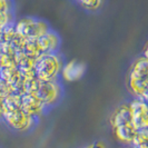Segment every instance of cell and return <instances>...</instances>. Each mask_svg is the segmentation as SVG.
<instances>
[{
  "label": "cell",
  "mask_w": 148,
  "mask_h": 148,
  "mask_svg": "<svg viewBox=\"0 0 148 148\" xmlns=\"http://www.w3.org/2000/svg\"><path fill=\"white\" fill-rule=\"evenodd\" d=\"M127 85L135 98H148V59L140 56L133 61L127 76Z\"/></svg>",
  "instance_id": "6da1fadb"
},
{
  "label": "cell",
  "mask_w": 148,
  "mask_h": 148,
  "mask_svg": "<svg viewBox=\"0 0 148 148\" xmlns=\"http://www.w3.org/2000/svg\"><path fill=\"white\" fill-rule=\"evenodd\" d=\"M62 58L58 52L55 53H44L36 60V75L41 82L58 80L62 67Z\"/></svg>",
  "instance_id": "7a4b0ae2"
},
{
  "label": "cell",
  "mask_w": 148,
  "mask_h": 148,
  "mask_svg": "<svg viewBox=\"0 0 148 148\" xmlns=\"http://www.w3.org/2000/svg\"><path fill=\"white\" fill-rule=\"evenodd\" d=\"M15 27L17 32L25 39H39L50 30L45 20L34 17H22L16 20Z\"/></svg>",
  "instance_id": "3957f363"
},
{
  "label": "cell",
  "mask_w": 148,
  "mask_h": 148,
  "mask_svg": "<svg viewBox=\"0 0 148 148\" xmlns=\"http://www.w3.org/2000/svg\"><path fill=\"white\" fill-rule=\"evenodd\" d=\"M2 119L8 126L17 132H28L31 127L36 124L37 119L29 116L26 111L20 108L18 110H14L1 115Z\"/></svg>",
  "instance_id": "277c9868"
},
{
  "label": "cell",
  "mask_w": 148,
  "mask_h": 148,
  "mask_svg": "<svg viewBox=\"0 0 148 148\" xmlns=\"http://www.w3.org/2000/svg\"><path fill=\"white\" fill-rule=\"evenodd\" d=\"M61 95H62V89L58 80L41 82L36 94V96L44 103L47 108L56 104L61 98Z\"/></svg>",
  "instance_id": "5b68a950"
},
{
  "label": "cell",
  "mask_w": 148,
  "mask_h": 148,
  "mask_svg": "<svg viewBox=\"0 0 148 148\" xmlns=\"http://www.w3.org/2000/svg\"><path fill=\"white\" fill-rule=\"evenodd\" d=\"M133 112V124L138 130L148 129V104L141 98H134L129 101Z\"/></svg>",
  "instance_id": "8992f818"
},
{
  "label": "cell",
  "mask_w": 148,
  "mask_h": 148,
  "mask_svg": "<svg viewBox=\"0 0 148 148\" xmlns=\"http://www.w3.org/2000/svg\"><path fill=\"white\" fill-rule=\"evenodd\" d=\"M46 106L36 95L23 94L21 95V109L26 111L29 116L37 119L42 116L46 111Z\"/></svg>",
  "instance_id": "52a82bcc"
},
{
  "label": "cell",
  "mask_w": 148,
  "mask_h": 148,
  "mask_svg": "<svg viewBox=\"0 0 148 148\" xmlns=\"http://www.w3.org/2000/svg\"><path fill=\"white\" fill-rule=\"evenodd\" d=\"M86 71V65L77 59L69 60L64 64L60 77L66 82H77Z\"/></svg>",
  "instance_id": "ba28073f"
},
{
  "label": "cell",
  "mask_w": 148,
  "mask_h": 148,
  "mask_svg": "<svg viewBox=\"0 0 148 148\" xmlns=\"http://www.w3.org/2000/svg\"><path fill=\"white\" fill-rule=\"evenodd\" d=\"M110 124L114 128L133 124V112L129 103L119 105L110 116Z\"/></svg>",
  "instance_id": "9c48e42d"
},
{
  "label": "cell",
  "mask_w": 148,
  "mask_h": 148,
  "mask_svg": "<svg viewBox=\"0 0 148 148\" xmlns=\"http://www.w3.org/2000/svg\"><path fill=\"white\" fill-rule=\"evenodd\" d=\"M38 41L44 53H55L59 49L60 37L53 30H49L45 36L39 38Z\"/></svg>",
  "instance_id": "30bf717a"
},
{
  "label": "cell",
  "mask_w": 148,
  "mask_h": 148,
  "mask_svg": "<svg viewBox=\"0 0 148 148\" xmlns=\"http://www.w3.org/2000/svg\"><path fill=\"white\" fill-rule=\"evenodd\" d=\"M114 134L115 137L117 138V140L120 143L125 144V145H133L134 140L138 134V129L134 124H129V125H124V126H119L114 128Z\"/></svg>",
  "instance_id": "8fae6325"
},
{
  "label": "cell",
  "mask_w": 148,
  "mask_h": 148,
  "mask_svg": "<svg viewBox=\"0 0 148 148\" xmlns=\"http://www.w3.org/2000/svg\"><path fill=\"white\" fill-rule=\"evenodd\" d=\"M20 108H21V95L11 94L6 97H1V115L18 110Z\"/></svg>",
  "instance_id": "7c38bea8"
},
{
  "label": "cell",
  "mask_w": 148,
  "mask_h": 148,
  "mask_svg": "<svg viewBox=\"0 0 148 148\" xmlns=\"http://www.w3.org/2000/svg\"><path fill=\"white\" fill-rule=\"evenodd\" d=\"M15 22L11 2L7 0H1L0 1V26H1L0 29L10 25H14Z\"/></svg>",
  "instance_id": "4fadbf2b"
},
{
  "label": "cell",
  "mask_w": 148,
  "mask_h": 148,
  "mask_svg": "<svg viewBox=\"0 0 148 148\" xmlns=\"http://www.w3.org/2000/svg\"><path fill=\"white\" fill-rule=\"evenodd\" d=\"M22 52L26 56H28L30 58H34L36 60L44 55V52L40 48L38 39H27L23 48H22Z\"/></svg>",
  "instance_id": "5bb4252c"
},
{
  "label": "cell",
  "mask_w": 148,
  "mask_h": 148,
  "mask_svg": "<svg viewBox=\"0 0 148 148\" xmlns=\"http://www.w3.org/2000/svg\"><path fill=\"white\" fill-rule=\"evenodd\" d=\"M18 36V32L16 30L15 23L7 26L5 28H1V36H0V42H7L10 44L16 37Z\"/></svg>",
  "instance_id": "9a60e30c"
},
{
  "label": "cell",
  "mask_w": 148,
  "mask_h": 148,
  "mask_svg": "<svg viewBox=\"0 0 148 148\" xmlns=\"http://www.w3.org/2000/svg\"><path fill=\"white\" fill-rule=\"evenodd\" d=\"M136 148H148V129L138 130V134L133 143Z\"/></svg>",
  "instance_id": "2e32d148"
},
{
  "label": "cell",
  "mask_w": 148,
  "mask_h": 148,
  "mask_svg": "<svg viewBox=\"0 0 148 148\" xmlns=\"http://www.w3.org/2000/svg\"><path fill=\"white\" fill-rule=\"evenodd\" d=\"M79 5H80L84 9H86V10L96 11V10L101 8V6L104 5V2L100 1V0H85V1H80Z\"/></svg>",
  "instance_id": "e0dca14e"
},
{
  "label": "cell",
  "mask_w": 148,
  "mask_h": 148,
  "mask_svg": "<svg viewBox=\"0 0 148 148\" xmlns=\"http://www.w3.org/2000/svg\"><path fill=\"white\" fill-rule=\"evenodd\" d=\"M84 148H106V146H105L101 141H95V143H92L90 145L85 146Z\"/></svg>",
  "instance_id": "ac0fdd59"
},
{
  "label": "cell",
  "mask_w": 148,
  "mask_h": 148,
  "mask_svg": "<svg viewBox=\"0 0 148 148\" xmlns=\"http://www.w3.org/2000/svg\"><path fill=\"white\" fill-rule=\"evenodd\" d=\"M143 56L148 59V40L146 41V44H145L144 48H143Z\"/></svg>",
  "instance_id": "d6986e66"
},
{
  "label": "cell",
  "mask_w": 148,
  "mask_h": 148,
  "mask_svg": "<svg viewBox=\"0 0 148 148\" xmlns=\"http://www.w3.org/2000/svg\"><path fill=\"white\" fill-rule=\"evenodd\" d=\"M126 148H136L135 146H133V145H130V146H128V147H126Z\"/></svg>",
  "instance_id": "ffe728a7"
},
{
  "label": "cell",
  "mask_w": 148,
  "mask_h": 148,
  "mask_svg": "<svg viewBox=\"0 0 148 148\" xmlns=\"http://www.w3.org/2000/svg\"><path fill=\"white\" fill-rule=\"evenodd\" d=\"M146 101H147V104H148V98H147V99H146Z\"/></svg>",
  "instance_id": "44dd1931"
}]
</instances>
